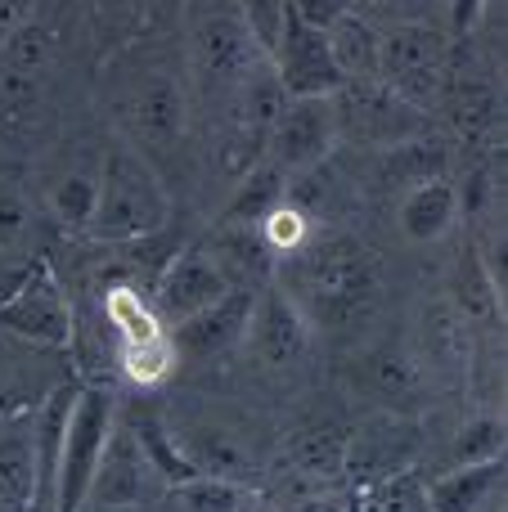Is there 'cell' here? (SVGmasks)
Returning a JSON list of instances; mask_svg holds the SVG:
<instances>
[{
  "label": "cell",
  "instance_id": "obj_7",
  "mask_svg": "<svg viewBox=\"0 0 508 512\" xmlns=\"http://www.w3.org/2000/svg\"><path fill=\"white\" fill-rule=\"evenodd\" d=\"M455 50L446 23H396L383 27L378 41V86H387L401 104L432 113L446 95Z\"/></svg>",
  "mask_w": 508,
  "mask_h": 512
},
{
  "label": "cell",
  "instance_id": "obj_5",
  "mask_svg": "<svg viewBox=\"0 0 508 512\" xmlns=\"http://www.w3.org/2000/svg\"><path fill=\"white\" fill-rule=\"evenodd\" d=\"M171 221V189L131 144L104 135V167H99V194L86 234L104 248L140 243L162 234Z\"/></svg>",
  "mask_w": 508,
  "mask_h": 512
},
{
  "label": "cell",
  "instance_id": "obj_35",
  "mask_svg": "<svg viewBox=\"0 0 508 512\" xmlns=\"http://www.w3.org/2000/svg\"><path fill=\"white\" fill-rule=\"evenodd\" d=\"M243 18H248L252 36H257L261 50H275L279 45V32H284V18H288V0H239Z\"/></svg>",
  "mask_w": 508,
  "mask_h": 512
},
{
  "label": "cell",
  "instance_id": "obj_16",
  "mask_svg": "<svg viewBox=\"0 0 508 512\" xmlns=\"http://www.w3.org/2000/svg\"><path fill=\"white\" fill-rule=\"evenodd\" d=\"M72 328H77V315H72L68 292H63L59 274H54L50 256H45V261L0 301V333L23 337V342H32V346L68 351Z\"/></svg>",
  "mask_w": 508,
  "mask_h": 512
},
{
  "label": "cell",
  "instance_id": "obj_37",
  "mask_svg": "<svg viewBox=\"0 0 508 512\" xmlns=\"http://www.w3.org/2000/svg\"><path fill=\"white\" fill-rule=\"evenodd\" d=\"M446 5V27H455V32H473L477 18L486 14V0H441Z\"/></svg>",
  "mask_w": 508,
  "mask_h": 512
},
{
  "label": "cell",
  "instance_id": "obj_13",
  "mask_svg": "<svg viewBox=\"0 0 508 512\" xmlns=\"http://www.w3.org/2000/svg\"><path fill=\"white\" fill-rule=\"evenodd\" d=\"M423 454V432L410 414L396 409H378L365 423H356L347 432V454H342V472L356 481V490L383 486V481L414 472Z\"/></svg>",
  "mask_w": 508,
  "mask_h": 512
},
{
  "label": "cell",
  "instance_id": "obj_24",
  "mask_svg": "<svg viewBox=\"0 0 508 512\" xmlns=\"http://www.w3.org/2000/svg\"><path fill=\"white\" fill-rule=\"evenodd\" d=\"M360 378H365V391L378 400L383 409H396L405 414L410 405H419L432 391L428 373H423L419 355L410 346H378L360 360Z\"/></svg>",
  "mask_w": 508,
  "mask_h": 512
},
{
  "label": "cell",
  "instance_id": "obj_9",
  "mask_svg": "<svg viewBox=\"0 0 508 512\" xmlns=\"http://www.w3.org/2000/svg\"><path fill=\"white\" fill-rule=\"evenodd\" d=\"M104 328L113 337L117 369L131 382L153 387V382L176 373V351H171V337L162 328V319L153 315L149 292L131 288V283L104 288Z\"/></svg>",
  "mask_w": 508,
  "mask_h": 512
},
{
  "label": "cell",
  "instance_id": "obj_25",
  "mask_svg": "<svg viewBox=\"0 0 508 512\" xmlns=\"http://www.w3.org/2000/svg\"><path fill=\"white\" fill-rule=\"evenodd\" d=\"M459 207H464V194L455 189L450 176H428L419 185H410L401 194V207H396V225L410 243H437L455 230Z\"/></svg>",
  "mask_w": 508,
  "mask_h": 512
},
{
  "label": "cell",
  "instance_id": "obj_12",
  "mask_svg": "<svg viewBox=\"0 0 508 512\" xmlns=\"http://www.w3.org/2000/svg\"><path fill=\"white\" fill-rule=\"evenodd\" d=\"M315 328L306 324V315L297 310V301L284 288H257L248 315V333H243V355L252 360L257 373L270 378H288L311 360Z\"/></svg>",
  "mask_w": 508,
  "mask_h": 512
},
{
  "label": "cell",
  "instance_id": "obj_38",
  "mask_svg": "<svg viewBox=\"0 0 508 512\" xmlns=\"http://www.w3.org/2000/svg\"><path fill=\"white\" fill-rule=\"evenodd\" d=\"M41 5H45V0H0V45H5L9 32H14V27H23Z\"/></svg>",
  "mask_w": 508,
  "mask_h": 512
},
{
  "label": "cell",
  "instance_id": "obj_4",
  "mask_svg": "<svg viewBox=\"0 0 508 512\" xmlns=\"http://www.w3.org/2000/svg\"><path fill=\"white\" fill-rule=\"evenodd\" d=\"M176 450L185 463L203 477H225V481H252L266 472L270 463V436L252 414L234 405H221L212 396H180L162 414Z\"/></svg>",
  "mask_w": 508,
  "mask_h": 512
},
{
  "label": "cell",
  "instance_id": "obj_31",
  "mask_svg": "<svg viewBox=\"0 0 508 512\" xmlns=\"http://www.w3.org/2000/svg\"><path fill=\"white\" fill-rule=\"evenodd\" d=\"M347 9L378 32L396 23H446V5L441 0H347Z\"/></svg>",
  "mask_w": 508,
  "mask_h": 512
},
{
  "label": "cell",
  "instance_id": "obj_33",
  "mask_svg": "<svg viewBox=\"0 0 508 512\" xmlns=\"http://www.w3.org/2000/svg\"><path fill=\"white\" fill-rule=\"evenodd\" d=\"M162 0H95V14H99V27H108V32H117L126 41H135V36H144V27H149V18L158 14Z\"/></svg>",
  "mask_w": 508,
  "mask_h": 512
},
{
  "label": "cell",
  "instance_id": "obj_29",
  "mask_svg": "<svg viewBox=\"0 0 508 512\" xmlns=\"http://www.w3.org/2000/svg\"><path fill=\"white\" fill-rule=\"evenodd\" d=\"M342 454H347V427H338L333 418H320V423L302 427L288 445V459L302 477H338L342 472Z\"/></svg>",
  "mask_w": 508,
  "mask_h": 512
},
{
  "label": "cell",
  "instance_id": "obj_1",
  "mask_svg": "<svg viewBox=\"0 0 508 512\" xmlns=\"http://www.w3.org/2000/svg\"><path fill=\"white\" fill-rule=\"evenodd\" d=\"M99 104L108 135L131 144L162 180L180 171L194 126V95L185 77L180 36H135L99 68Z\"/></svg>",
  "mask_w": 508,
  "mask_h": 512
},
{
  "label": "cell",
  "instance_id": "obj_8",
  "mask_svg": "<svg viewBox=\"0 0 508 512\" xmlns=\"http://www.w3.org/2000/svg\"><path fill=\"white\" fill-rule=\"evenodd\" d=\"M117 423V396L113 387H77L68 409V427H63V450H59V468H54V495L50 512H86V495L95 468L104 459V445L113 436Z\"/></svg>",
  "mask_w": 508,
  "mask_h": 512
},
{
  "label": "cell",
  "instance_id": "obj_34",
  "mask_svg": "<svg viewBox=\"0 0 508 512\" xmlns=\"http://www.w3.org/2000/svg\"><path fill=\"white\" fill-rule=\"evenodd\" d=\"M450 468H464V463H486V459H504V423L495 418H477L473 427H464L450 454Z\"/></svg>",
  "mask_w": 508,
  "mask_h": 512
},
{
  "label": "cell",
  "instance_id": "obj_20",
  "mask_svg": "<svg viewBox=\"0 0 508 512\" xmlns=\"http://www.w3.org/2000/svg\"><path fill=\"white\" fill-rule=\"evenodd\" d=\"M68 378H72L68 351L32 346L23 337L0 333V418L18 414V409H36Z\"/></svg>",
  "mask_w": 508,
  "mask_h": 512
},
{
  "label": "cell",
  "instance_id": "obj_6",
  "mask_svg": "<svg viewBox=\"0 0 508 512\" xmlns=\"http://www.w3.org/2000/svg\"><path fill=\"white\" fill-rule=\"evenodd\" d=\"M59 18L36 9L0 45V135H27L45 117L59 68Z\"/></svg>",
  "mask_w": 508,
  "mask_h": 512
},
{
  "label": "cell",
  "instance_id": "obj_10",
  "mask_svg": "<svg viewBox=\"0 0 508 512\" xmlns=\"http://www.w3.org/2000/svg\"><path fill=\"white\" fill-rule=\"evenodd\" d=\"M329 99H333V122H338V144L351 140L356 149L387 153L428 135V113L401 104L378 81H342Z\"/></svg>",
  "mask_w": 508,
  "mask_h": 512
},
{
  "label": "cell",
  "instance_id": "obj_2",
  "mask_svg": "<svg viewBox=\"0 0 508 512\" xmlns=\"http://www.w3.org/2000/svg\"><path fill=\"white\" fill-rule=\"evenodd\" d=\"M279 288L297 301L306 324L315 333H351L365 328L369 315L378 310L383 297V279H378V261L369 256L365 243L347 239V234H329L320 243H302L288 256Z\"/></svg>",
  "mask_w": 508,
  "mask_h": 512
},
{
  "label": "cell",
  "instance_id": "obj_15",
  "mask_svg": "<svg viewBox=\"0 0 508 512\" xmlns=\"http://www.w3.org/2000/svg\"><path fill=\"white\" fill-rule=\"evenodd\" d=\"M338 149V122H333V99L311 95V99H284L275 117V131L266 140L261 162L275 167L284 180L320 171L324 158Z\"/></svg>",
  "mask_w": 508,
  "mask_h": 512
},
{
  "label": "cell",
  "instance_id": "obj_26",
  "mask_svg": "<svg viewBox=\"0 0 508 512\" xmlns=\"http://www.w3.org/2000/svg\"><path fill=\"white\" fill-rule=\"evenodd\" d=\"M428 512H491V499L504 495V459L464 463L423 486Z\"/></svg>",
  "mask_w": 508,
  "mask_h": 512
},
{
  "label": "cell",
  "instance_id": "obj_3",
  "mask_svg": "<svg viewBox=\"0 0 508 512\" xmlns=\"http://www.w3.org/2000/svg\"><path fill=\"white\" fill-rule=\"evenodd\" d=\"M180 54L194 95V113H207V126L234 104L248 77L270 59L257 45L239 0H185L180 9Z\"/></svg>",
  "mask_w": 508,
  "mask_h": 512
},
{
  "label": "cell",
  "instance_id": "obj_36",
  "mask_svg": "<svg viewBox=\"0 0 508 512\" xmlns=\"http://www.w3.org/2000/svg\"><path fill=\"white\" fill-rule=\"evenodd\" d=\"M288 14L297 23L315 27V32H329L342 14H347V0H288Z\"/></svg>",
  "mask_w": 508,
  "mask_h": 512
},
{
  "label": "cell",
  "instance_id": "obj_14",
  "mask_svg": "<svg viewBox=\"0 0 508 512\" xmlns=\"http://www.w3.org/2000/svg\"><path fill=\"white\" fill-rule=\"evenodd\" d=\"M99 167H104V140L63 144L41 171V189H36L45 221L59 225L63 234H86L99 194Z\"/></svg>",
  "mask_w": 508,
  "mask_h": 512
},
{
  "label": "cell",
  "instance_id": "obj_23",
  "mask_svg": "<svg viewBox=\"0 0 508 512\" xmlns=\"http://www.w3.org/2000/svg\"><path fill=\"white\" fill-rule=\"evenodd\" d=\"M41 490V450H36V409L0 418V499L14 508H36Z\"/></svg>",
  "mask_w": 508,
  "mask_h": 512
},
{
  "label": "cell",
  "instance_id": "obj_30",
  "mask_svg": "<svg viewBox=\"0 0 508 512\" xmlns=\"http://www.w3.org/2000/svg\"><path fill=\"white\" fill-rule=\"evenodd\" d=\"M171 490H176L185 512H243L248 508V490L225 477H189Z\"/></svg>",
  "mask_w": 508,
  "mask_h": 512
},
{
  "label": "cell",
  "instance_id": "obj_27",
  "mask_svg": "<svg viewBox=\"0 0 508 512\" xmlns=\"http://www.w3.org/2000/svg\"><path fill=\"white\" fill-rule=\"evenodd\" d=\"M446 301L464 315V324L473 328V333H491V328L504 324V292H500V283L491 279V270H486L477 248H464V256L455 261Z\"/></svg>",
  "mask_w": 508,
  "mask_h": 512
},
{
  "label": "cell",
  "instance_id": "obj_22",
  "mask_svg": "<svg viewBox=\"0 0 508 512\" xmlns=\"http://www.w3.org/2000/svg\"><path fill=\"white\" fill-rule=\"evenodd\" d=\"M410 351L419 355L428 382H464L473 364V328L446 297H437L419 310V333Z\"/></svg>",
  "mask_w": 508,
  "mask_h": 512
},
{
  "label": "cell",
  "instance_id": "obj_11",
  "mask_svg": "<svg viewBox=\"0 0 508 512\" xmlns=\"http://www.w3.org/2000/svg\"><path fill=\"white\" fill-rule=\"evenodd\" d=\"M230 288H239V283H234L230 265L221 261V252L212 248V239H194L180 243L176 256L162 265V274L149 288V306L162 319V328H176L212 301H221Z\"/></svg>",
  "mask_w": 508,
  "mask_h": 512
},
{
  "label": "cell",
  "instance_id": "obj_19",
  "mask_svg": "<svg viewBox=\"0 0 508 512\" xmlns=\"http://www.w3.org/2000/svg\"><path fill=\"white\" fill-rule=\"evenodd\" d=\"M167 486V481L153 472L149 454H144L140 436L131 432L126 414L117 409L113 436L104 445V459L95 468V481H90L86 508H140L144 499H153V490Z\"/></svg>",
  "mask_w": 508,
  "mask_h": 512
},
{
  "label": "cell",
  "instance_id": "obj_28",
  "mask_svg": "<svg viewBox=\"0 0 508 512\" xmlns=\"http://www.w3.org/2000/svg\"><path fill=\"white\" fill-rule=\"evenodd\" d=\"M324 41H329V54L338 63L342 81H378V41H383V32L374 23H365V18H356L347 9L324 32Z\"/></svg>",
  "mask_w": 508,
  "mask_h": 512
},
{
  "label": "cell",
  "instance_id": "obj_21",
  "mask_svg": "<svg viewBox=\"0 0 508 512\" xmlns=\"http://www.w3.org/2000/svg\"><path fill=\"white\" fill-rule=\"evenodd\" d=\"M270 68H275V77H279V86H284L288 99L333 95V90L342 86V72H338V63H333L324 32L297 23L293 14L284 18L279 45L270 50Z\"/></svg>",
  "mask_w": 508,
  "mask_h": 512
},
{
  "label": "cell",
  "instance_id": "obj_17",
  "mask_svg": "<svg viewBox=\"0 0 508 512\" xmlns=\"http://www.w3.org/2000/svg\"><path fill=\"white\" fill-rule=\"evenodd\" d=\"M252 297H257V288H252V283H239V288H230L221 301H212L207 310H198L194 319L167 328L171 351H176V364H189V369H212V364H225L230 355H239L243 351V333H248Z\"/></svg>",
  "mask_w": 508,
  "mask_h": 512
},
{
  "label": "cell",
  "instance_id": "obj_32",
  "mask_svg": "<svg viewBox=\"0 0 508 512\" xmlns=\"http://www.w3.org/2000/svg\"><path fill=\"white\" fill-rule=\"evenodd\" d=\"M356 512H428V495H423V481L414 472H401L383 486L360 490Z\"/></svg>",
  "mask_w": 508,
  "mask_h": 512
},
{
  "label": "cell",
  "instance_id": "obj_18",
  "mask_svg": "<svg viewBox=\"0 0 508 512\" xmlns=\"http://www.w3.org/2000/svg\"><path fill=\"white\" fill-rule=\"evenodd\" d=\"M45 225L50 221L36 203V189L23 176H0V301L45 261Z\"/></svg>",
  "mask_w": 508,
  "mask_h": 512
}]
</instances>
